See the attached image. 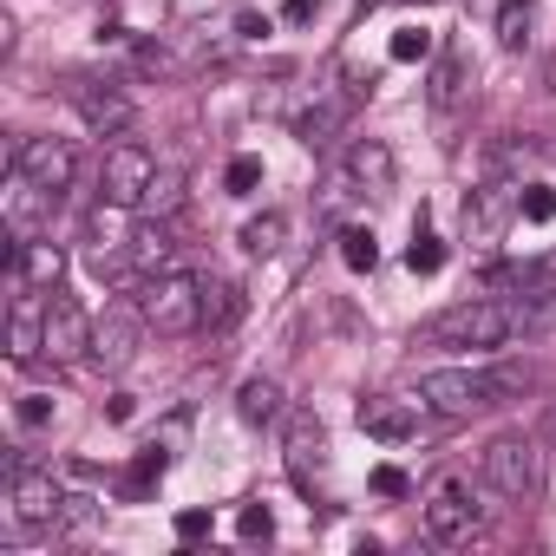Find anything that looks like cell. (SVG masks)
Segmentation results:
<instances>
[{"label":"cell","mask_w":556,"mask_h":556,"mask_svg":"<svg viewBox=\"0 0 556 556\" xmlns=\"http://www.w3.org/2000/svg\"><path fill=\"white\" fill-rule=\"evenodd\" d=\"M530 321V302H497V295H465V302H452V308H439L419 334H413V348H478V354H491V348H504L517 328Z\"/></svg>","instance_id":"6da1fadb"},{"label":"cell","mask_w":556,"mask_h":556,"mask_svg":"<svg viewBox=\"0 0 556 556\" xmlns=\"http://www.w3.org/2000/svg\"><path fill=\"white\" fill-rule=\"evenodd\" d=\"M478 478H484L491 497L530 504L536 484H543V452H536V439H530V432H497V439L484 445V458H478Z\"/></svg>","instance_id":"7a4b0ae2"},{"label":"cell","mask_w":556,"mask_h":556,"mask_svg":"<svg viewBox=\"0 0 556 556\" xmlns=\"http://www.w3.org/2000/svg\"><path fill=\"white\" fill-rule=\"evenodd\" d=\"M413 400H419L426 413H439V419H471V413L504 406L491 367H432V374H419V393H413Z\"/></svg>","instance_id":"3957f363"},{"label":"cell","mask_w":556,"mask_h":556,"mask_svg":"<svg viewBox=\"0 0 556 556\" xmlns=\"http://www.w3.org/2000/svg\"><path fill=\"white\" fill-rule=\"evenodd\" d=\"M138 308H144V321H151L157 334H197V328H203V275H184V268L144 275Z\"/></svg>","instance_id":"277c9868"},{"label":"cell","mask_w":556,"mask_h":556,"mask_svg":"<svg viewBox=\"0 0 556 556\" xmlns=\"http://www.w3.org/2000/svg\"><path fill=\"white\" fill-rule=\"evenodd\" d=\"M66 491H60V478L47 471V465H27V458H14V471H8V510H14V523L21 530H53V523H66Z\"/></svg>","instance_id":"5b68a950"},{"label":"cell","mask_w":556,"mask_h":556,"mask_svg":"<svg viewBox=\"0 0 556 556\" xmlns=\"http://www.w3.org/2000/svg\"><path fill=\"white\" fill-rule=\"evenodd\" d=\"M426 536L439 549H458V543L484 536V504H478V491L465 478H439L432 484V497H426Z\"/></svg>","instance_id":"8992f818"},{"label":"cell","mask_w":556,"mask_h":556,"mask_svg":"<svg viewBox=\"0 0 556 556\" xmlns=\"http://www.w3.org/2000/svg\"><path fill=\"white\" fill-rule=\"evenodd\" d=\"M66 99H73V112L99 131V138H125L131 125H138V99L118 86V79H99V73H73L66 79Z\"/></svg>","instance_id":"52a82bcc"},{"label":"cell","mask_w":556,"mask_h":556,"mask_svg":"<svg viewBox=\"0 0 556 556\" xmlns=\"http://www.w3.org/2000/svg\"><path fill=\"white\" fill-rule=\"evenodd\" d=\"M282 465H289L302 497H321V484H328V426L308 406H295L282 419Z\"/></svg>","instance_id":"ba28073f"},{"label":"cell","mask_w":556,"mask_h":556,"mask_svg":"<svg viewBox=\"0 0 556 556\" xmlns=\"http://www.w3.org/2000/svg\"><path fill=\"white\" fill-rule=\"evenodd\" d=\"M151 177H157V164H151V151H144V144H112V151H105V164H99V190H105V203H112V210H144Z\"/></svg>","instance_id":"9c48e42d"},{"label":"cell","mask_w":556,"mask_h":556,"mask_svg":"<svg viewBox=\"0 0 556 556\" xmlns=\"http://www.w3.org/2000/svg\"><path fill=\"white\" fill-rule=\"evenodd\" d=\"M47 361H53V367H79V361H92V315H86L66 289L47 295Z\"/></svg>","instance_id":"30bf717a"},{"label":"cell","mask_w":556,"mask_h":556,"mask_svg":"<svg viewBox=\"0 0 556 556\" xmlns=\"http://www.w3.org/2000/svg\"><path fill=\"white\" fill-rule=\"evenodd\" d=\"M14 170H21L27 184H40V190L66 197L73 177H79V151H73L66 138H21V144H14Z\"/></svg>","instance_id":"8fae6325"},{"label":"cell","mask_w":556,"mask_h":556,"mask_svg":"<svg viewBox=\"0 0 556 556\" xmlns=\"http://www.w3.org/2000/svg\"><path fill=\"white\" fill-rule=\"evenodd\" d=\"M144 308H125V302H112L99 321H92V361L105 367V374H125L131 361H138V341H144Z\"/></svg>","instance_id":"7c38bea8"},{"label":"cell","mask_w":556,"mask_h":556,"mask_svg":"<svg viewBox=\"0 0 556 556\" xmlns=\"http://www.w3.org/2000/svg\"><path fill=\"white\" fill-rule=\"evenodd\" d=\"M341 177H348V190L354 197H393V151L380 144V138H354L348 144V157H341Z\"/></svg>","instance_id":"4fadbf2b"},{"label":"cell","mask_w":556,"mask_h":556,"mask_svg":"<svg viewBox=\"0 0 556 556\" xmlns=\"http://www.w3.org/2000/svg\"><path fill=\"white\" fill-rule=\"evenodd\" d=\"M53 203H60L53 190L27 184V177L14 170V190H8V249H27V242H40V229H47Z\"/></svg>","instance_id":"5bb4252c"},{"label":"cell","mask_w":556,"mask_h":556,"mask_svg":"<svg viewBox=\"0 0 556 556\" xmlns=\"http://www.w3.org/2000/svg\"><path fill=\"white\" fill-rule=\"evenodd\" d=\"M517 197H523V184H484V190H471V203H465V236L497 242V236L510 229V216H523Z\"/></svg>","instance_id":"9a60e30c"},{"label":"cell","mask_w":556,"mask_h":556,"mask_svg":"<svg viewBox=\"0 0 556 556\" xmlns=\"http://www.w3.org/2000/svg\"><path fill=\"white\" fill-rule=\"evenodd\" d=\"M348 118H354V92H321L308 112H295V138H302L308 151H328Z\"/></svg>","instance_id":"2e32d148"},{"label":"cell","mask_w":556,"mask_h":556,"mask_svg":"<svg viewBox=\"0 0 556 556\" xmlns=\"http://www.w3.org/2000/svg\"><path fill=\"white\" fill-rule=\"evenodd\" d=\"M125 262H131V275H164V268L177 262L170 216H151V223H138V229H131V242H125Z\"/></svg>","instance_id":"e0dca14e"},{"label":"cell","mask_w":556,"mask_h":556,"mask_svg":"<svg viewBox=\"0 0 556 556\" xmlns=\"http://www.w3.org/2000/svg\"><path fill=\"white\" fill-rule=\"evenodd\" d=\"M471 53L465 47H439L432 53V112H458L465 105V92H471Z\"/></svg>","instance_id":"ac0fdd59"},{"label":"cell","mask_w":556,"mask_h":556,"mask_svg":"<svg viewBox=\"0 0 556 556\" xmlns=\"http://www.w3.org/2000/svg\"><path fill=\"white\" fill-rule=\"evenodd\" d=\"M354 419H361V432H367V439H380V445H406V439H413V426H419L406 400H361V413H354Z\"/></svg>","instance_id":"d6986e66"},{"label":"cell","mask_w":556,"mask_h":556,"mask_svg":"<svg viewBox=\"0 0 556 556\" xmlns=\"http://www.w3.org/2000/svg\"><path fill=\"white\" fill-rule=\"evenodd\" d=\"M236 413H242V426H282L289 419V400H282V387H275V380H242L236 387Z\"/></svg>","instance_id":"ffe728a7"},{"label":"cell","mask_w":556,"mask_h":556,"mask_svg":"<svg viewBox=\"0 0 556 556\" xmlns=\"http://www.w3.org/2000/svg\"><path fill=\"white\" fill-rule=\"evenodd\" d=\"M236 242H242V255L268 262L275 249L289 242V216H282V210H262V216H249V223H242V236H236Z\"/></svg>","instance_id":"44dd1931"},{"label":"cell","mask_w":556,"mask_h":556,"mask_svg":"<svg viewBox=\"0 0 556 556\" xmlns=\"http://www.w3.org/2000/svg\"><path fill=\"white\" fill-rule=\"evenodd\" d=\"M236 315H242L236 282H223V275H203V328H229Z\"/></svg>","instance_id":"7402d4cb"},{"label":"cell","mask_w":556,"mask_h":556,"mask_svg":"<svg viewBox=\"0 0 556 556\" xmlns=\"http://www.w3.org/2000/svg\"><path fill=\"white\" fill-rule=\"evenodd\" d=\"M144 210H151V216H177V210H184V170H177V164H157V177H151V190H144Z\"/></svg>","instance_id":"603a6c76"},{"label":"cell","mask_w":556,"mask_h":556,"mask_svg":"<svg viewBox=\"0 0 556 556\" xmlns=\"http://www.w3.org/2000/svg\"><path fill=\"white\" fill-rule=\"evenodd\" d=\"M530 8H536V0H504V14H497V47L504 53H523L530 47V27H536Z\"/></svg>","instance_id":"cb8c5ba5"},{"label":"cell","mask_w":556,"mask_h":556,"mask_svg":"<svg viewBox=\"0 0 556 556\" xmlns=\"http://www.w3.org/2000/svg\"><path fill=\"white\" fill-rule=\"evenodd\" d=\"M406 268H413V275H439V268H445V242L426 229V216L413 223V249H406Z\"/></svg>","instance_id":"d4e9b609"},{"label":"cell","mask_w":556,"mask_h":556,"mask_svg":"<svg viewBox=\"0 0 556 556\" xmlns=\"http://www.w3.org/2000/svg\"><path fill=\"white\" fill-rule=\"evenodd\" d=\"M164 471H170V452H164V445H144V452H138V465L125 471V497H144Z\"/></svg>","instance_id":"484cf974"},{"label":"cell","mask_w":556,"mask_h":556,"mask_svg":"<svg viewBox=\"0 0 556 556\" xmlns=\"http://www.w3.org/2000/svg\"><path fill=\"white\" fill-rule=\"evenodd\" d=\"M341 262H348L354 275H367V268L380 262V242H374V229H361V223H354V229H341Z\"/></svg>","instance_id":"4316f807"},{"label":"cell","mask_w":556,"mask_h":556,"mask_svg":"<svg viewBox=\"0 0 556 556\" xmlns=\"http://www.w3.org/2000/svg\"><path fill=\"white\" fill-rule=\"evenodd\" d=\"M387 53H393L400 66H413V60H432V53H439V34H426V27H400Z\"/></svg>","instance_id":"83f0119b"},{"label":"cell","mask_w":556,"mask_h":556,"mask_svg":"<svg viewBox=\"0 0 556 556\" xmlns=\"http://www.w3.org/2000/svg\"><path fill=\"white\" fill-rule=\"evenodd\" d=\"M517 210H523V223H556V190L549 184H523Z\"/></svg>","instance_id":"f1b7e54d"},{"label":"cell","mask_w":556,"mask_h":556,"mask_svg":"<svg viewBox=\"0 0 556 556\" xmlns=\"http://www.w3.org/2000/svg\"><path fill=\"white\" fill-rule=\"evenodd\" d=\"M236 530H242V543H268V536H275V510H268V504H249V510L236 517Z\"/></svg>","instance_id":"f546056e"},{"label":"cell","mask_w":556,"mask_h":556,"mask_svg":"<svg viewBox=\"0 0 556 556\" xmlns=\"http://www.w3.org/2000/svg\"><path fill=\"white\" fill-rule=\"evenodd\" d=\"M223 184H229V197H249V190H255V184H262V157H236V164H229V177H223Z\"/></svg>","instance_id":"4dcf8cb0"},{"label":"cell","mask_w":556,"mask_h":556,"mask_svg":"<svg viewBox=\"0 0 556 556\" xmlns=\"http://www.w3.org/2000/svg\"><path fill=\"white\" fill-rule=\"evenodd\" d=\"M216 530V517L210 510H177V543H203Z\"/></svg>","instance_id":"1f68e13d"},{"label":"cell","mask_w":556,"mask_h":556,"mask_svg":"<svg viewBox=\"0 0 556 556\" xmlns=\"http://www.w3.org/2000/svg\"><path fill=\"white\" fill-rule=\"evenodd\" d=\"M47 419H53V400H47V393H27V400H21V426H27V432H40Z\"/></svg>","instance_id":"d6a6232c"},{"label":"cell","mask_w":556,"mask_h":556,"mask_svg":"<svg viewBox=\"0 0 556 556\" xmlns=\"http://www.w3.org/2000/svg\"><path fill=\"white\" fill-rule=\"evenodd\" d=\"M374 491H380V497H406V471H400V465H380V471H374Z\"/></svg>","instance_id":"836d02e7"},{"label":"cell","mask_w":556,"mask_h":556,"mask_svg":"<svg viewBox=\"0 0 556 556\" xmlns=\"http://www.w3.org/2000/svg\"><path fill=\"white\" fill-rule=\"evenodd\" d=\"M262 34H268V21H262V14H242V21H236V40H262Z\"/></svg>","instance_id":"e575fe53"},{"label":"cell","mask_w":556,"mask_h":556,"mask_svg":"<svg viewBox=\"0 0 556 556\" xmlns=\"http://www.w3.org/2000/svg\"><path fill=\"white\" fill-rule=\"evenodd\" d=\"M105 419H118V426H125V419H131V393H112V400H105Z\"/></svg>","instance_id":"d590c367"},{"label":"cell","mask_w":556,"mask_h":556,"mask_svg":"<svg viewBox=\"0 0 556 556\" xmlns=\"http://www.w3.org/2000/svg\"><path fill=\"white\" fill-rule=\"evenodd\" d=\"M321 14V0H289V21H315Z\"/></svg>","instance_id":"8d00e7d4"},{"label":"cell","mask_w":556,"mask_h":556,"mask_svg":"<svg viewBox=\"0 0 556 556\" xmlns=\"http://www.w3.org/2000/svg\"><path fill=\"white\" fill-rule=\"evenodd\" d=\"M543 432H549V439H556V400H549V406H543Z\"/></svg>","instance_id":"74e56055"}]
</instances>
